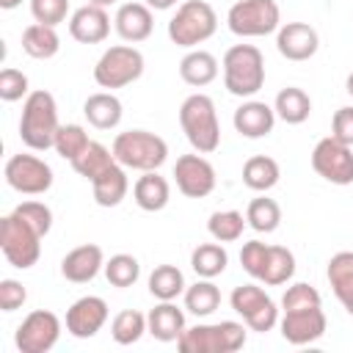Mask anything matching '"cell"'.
Returning a JSON list of instances; mask_svg holds the SVG:
<instances>
[{"mask_svg": "<svg viewBox=\"0 0 353 353\" xmlns=\"http://www.w3.org/2000/svg\"><path fill=\"white\" fill-rule=\"evenodd\" d=\"M58 105L50 91H30L22 102L19 116V141L33 152H47L55 143L58 132Z\"/></svg>", "mask_w": 353, "mask_h": 353, "instance_id": "cell-1", "label": "cell"}, {"mask_svg": "<svg viewBox=\"0 0 353 353\" xmlns=\"http://www.w3.org/2000/svg\"><path fill=\"white\" fill-rule=\"evenodd\" d=\"M179 127L188 143L199 154H212L221 146V124L215 113V102L207 94H190L179 105Z\"/></svg>", "mask_w": 353, "mask_h": 353, "instance_id": "cell-2", "label": "cell"}, {"mask_svg": "<svg viewBox=\"0 0 353 353\" xmlns=\"http://www.w3.org/2000/svg\"><path fill=\"white\" fill-rule=\"evenodd\" d=\"M223 85L240 99H251L265 85V58L254 44H234L223 52Z\"/></svg>", "mask_w": 353, "mask_h": 353, "instance_id": "cell-3", "label": "cell"}, {"mask_svg": "<svg viewBox=\"0 0 353 353\" xmlns=\"http://www.w3.org/2000/svg\"><path fill=\"white\" fill-rule=\"evenodd\" d=\"M245 323L221 320V323H199L185 328L176 339L182 353H234L245 345Z\"/></svg>", "mask_w": 353, "mask_h": 353, "instance_id": "cell-4", "label": "cell"}, {"mask_svg": "<svg viewBox=\"0 0 353 353\" xmlns=\"http://www.w3.org/2000/svg\"><path fill=\"white\" fill-rule=\"evenodd\" d=\"M113 157L132 171H157L168 160V143L149 130H127L113 138Z\"/></svg>", "mask_w": 353, "mask_h": 353, "instance_id": "cell-5", "label": "cell"}, {"mask_svg": "<svg viewBox=\"0 0 353 353\" xmlns=\"http://www.w3.org/2000/svg\"><path fill=\"white\" fill-rule=\"evenodd\" d=\"M218 28V14L207 0H185L168 19V39L176 47L196 50Z\"/></svg>", "mask_w": 353, "mask_h": 353, "instance_id": "cell-6", "label": "cell"}, {"mask_svg": "<svg viewBox=\"0 0 353 353\" xmlns=\"http://www.w3.org/2000/svg\"><path fill=\"white\" fill-rule=\"evenodd\" d=\"M143 66H146V61H143V52L138 47L113 44L99 55V61L94 66V80L99 88H108V91L124 88L143 74Z\"/></svg>", "mask_w": 353, "mask_h": 353, "instance_id": "cell-7", "label": "cell"}, {"mask_svg": "<svg viewBox=\"0 0 353 353\" xmlns=\"http://www.w3.org/2000/svg\"><path fill=\"white\" fill-rule=\"evenodd\" d=\"M41 240L44 237L28 221H22L17 212H11L0 221V248H3V256L8 259V265L17 270H28L39 262Z\"/></svg>", "mask_w": 353, "mask_h": 353, "instance_id": "cell-8", "label": "cell"}, {"mask_svg": "<svg viewBox=\"0 0 353 353\" xmlns=\"http://www.w3.org/2000/svg\"><path fill=\"white\" fill-rule=\"evenodd\" d=\"M226 25L240 39H259L281 28V11L276 0H237L226 14Z\"/></svg>", "mask_w": 353, "mask_h": 353, "instance_id": "cell-9", "label": "cell"}, {"mask_svg": "<svg viewBox=\"0 0 353 353\" xmlns=\"http://www.w3.org/2000/svg\"><path fill=\"white\" fill-rule=\"evenodd\" d=\"M229 306L243 317V323L256 331V334H265V331H273L279 325V309H276V301L256 284H240L232 290L229 295Z\"/></svg>", "mask_w": 353, "mask_h": 353, "instance_id": "cell-10", "label": "cell"}, {"mask_svg": "<svg viewBox=\"0 0 353 353\" xmlns=\"http://www.w3.org/2000/svg\"><path fill=\"white\" fill-rule=\"evenodd\" d=\"M3 176L8 188L22 196H41L52 188V168L36 154H11L6 160Z\"/></svg>", "mask_w": 353, "mask_h": 353, "instance_id": "cell-11", "label": "cell"}, {"mask_svg": "<svg viewBox=\"0 0 353 353\" xmlns=\"http://www.w3.org/2000/svg\"><path fill=\"white\" fill-rule=\"evenodd\" d=\"M61 339V320L50 309H36L30 312L14 334V345L19 353H47L58 345Z\"/></svg>", "mask_w": 353, "mask_h": 353, "instance_id": "cell-12", "label": "cell"}, {"mask_svg": "<svg viewBox=\"0 0 353 353\" xmlns=\"http://www.w3.org/2000/svg\"><path fill=\"white\" fill-rule=\"evenodd\" d=\"M312 168L331 185H353V146L334 135L317 141L312 149Z\"/></svg>", "mask_w": 353, "mask_h": 353, "instance_id": "cell-13", "label": "cell"}, {"mask_svg": "<svg viewBox=\"0 0 353 353\" xmlns=\"http://www.w3.org/2000/svg\"><path fill=\"white\" fill-rule=\"evenodd\" d=\"M174 182H176V188H179L182 196H188V199H204V196H210L215 190V168L199 152L182 154L174 163Z\"/></svg>", "mask_w": 353, "mask_h": 353, "instance_id": "cell-14", "label": "cell"}, {"mask_svg": "<svg viewBox=\"0 0 353 353\" xmlns=\"http://www.w3.org/2000/svg\"><path fill=\"white\" fill-rule=\"evenodd\" d=\"M279 328H281L284 342H290V345H312L325 334L328 320H325L323 306H306V309L281 312Z\"/></svg>", "mask_w": 353, "mask_h": 353, "instance_id": "cell-15", "label": "cell"}, {"mask_svg": "<svg viewBox=\"0 0 353 353\" xmlns=\"http://www.w3.org/2000/svg\"><path fill=\"white\" fill-rule=\"evenodd\" d=\"M108 303L99 295H83L77 298L69 309H66V331L74 339H91L102 331V325L108 323Z\"/></svg>", "mask_w": 353, "mask_h": 353, "instance_id": "cell-16", "label": "cell"}, {"mask_svg": "<svg viewBox=\"0 0 353 353\" xmlns=\"http://www.w3.org/2000/svg\"><path fill=\"white\" fill-rule=\"evenodd\" d=\"M320 47V36L309 22H284L276 30V50L287 61H309Z\"/></svg>", "mask_w": 353, "mask_h": 353, "instance_id": "cell-17", "label": "cell"}, {"mask_svg": "<svg viewBox=\"0 0 353 353\" xmlns=\"http://www.w3.org/2000/svg\"><path fill=\"white\" fill-rule=\"evenodd\" d=\"M99 270H105V254L97 243H85L72 248L63 259H61V276L72 284H88L99 276Z\"/></svg>", "mask_w": 353, "mask_h": 353, "instance_id": "cell-18", "label": "cell"}, {"mask_svg": "<svg viewBox=\"0 0 353 353\" xmlns=\"http://www.w3.org/2000/svg\"><path fill=\"white\" fill-rule=\"evenodd\" d=\"M110 33V17L105 8L99 6H80L77 11H72L69 17V36L80 44H99L105 41Z\"/></svg>", "mask_w": 353, "mask_h": 353, "instance_id": "cell-19", "label": "cell"}, {"mask_svg": "<svg viewBox=\"0 0 353 353\" xmlns=\"http://www.w3.org/2000/svg\"><path fill=\"white\" fill-rule=\"evenodd\" d=\"M113 28L127 44L146 41L152 36V28H154L152 8L146 3H121L116 17H113Z\"/></svg>", "mask_w": 353, "mask_h": 353, "instance_id": "cell-20", "label": "cell"}, {"mask_svg": "<svg viewBox=\"0 0 353 353\" xmlns=\"http://www.w3.org/2000/svg\"><path fill=\"white\" fill-rule=\"evenodd\" d=\"M232 124L234 130L243 135V138H265L273 132V124H276V110L268 105V102H259V99H248L243 102L234 116H232Z\"/></svg>", "mask_w": 353, "mask_h": 353, "instance_id": "cell-21", "label": "cell"}, {"mask_svg": "<svg viewBox=\"0 0 353 353\" xmlns=\"http://www.w3.org/2000/svg\"><path fill=\"white\" fill-rule=\"evenodd\" d=\"M146 325L157 342H176L185 331V312L174 301H160L146 314Z\"/></svg>", "mask_w": 353, "mask_h": 353, "instance_id": "cell-22", "label": "cell"}, {"mask_svg": "<svg viewBox=\"0 0 353 353\" xmlns=\"http://www.w3.org/2000/svg\"><path fill=\"white\" fill-rule=\"evenodd\" d=\"M132 199L143 212H160L171 199V185L157 171H143L132 185Z\"/></svg>", "mask_w": 353, "mask_h": 353, "instance_id": "cell-23", "label": "cell"}, {"mask_svg": "<svg viewBox=\"0 0 353 353\" xmlns=\"http://www.w3.org/2000/svg\"><path fill=\"white\" fill-rule=\"evenodd\" d=\"M328 284L336 295V301L342 303V309L353 317V251H339L328 259L325 268Z\"/></svg>", "mask_w": 353, "mask_h": 353, "instance_id": "cell-24", "label": "cell"}, {"mask_svg": "<svg viewBox=\"0 0 353 353\" xmlns=\"http://www.w3.org/2000/svg\"><path fill=\"white\" fill-rule=\"evenodd\" d=\"M83 113H85L91 127L113 130V127H119V121L124 116V108H121V99L113 91H97L83 102Z\"/></svg>", "mask_w": 353, "mask_h": 353, "instance_id": "cell-25", "label": "cell"}, {"mask_svg": "<svg viewBox=\"0 0 353 353\" xmlns=\"http://www.w3.org/2000/svg\"><path fill=\"white\" fill-rule=\"evenodd\" d=\"M91 190H94V201L99 207H119L130 190V179H127V168L121 163H113L108 171H102L94 182H91Z\"/></svg>", "mask_w": 353, "mask_h": 353, "instance_id": "cell-26", "label": "cell"}, {"mask_svg": "<svg viewBox=\"0 0 353 353\" xmlns=\"http://www.w3.org/2000/svg\"><path fill=\"white\" fill-rule=\"evenodd\" d=\"M179 77L193 88H204L218 77V58L207 50H190L179 61Z\"/></svg>", "mask_w": 353, "mask_h": 353, "instance_id": "cell-27", "label": "cell"}, {"mask_svg": "<svg viewBox=\"0 0 353 353\" xmlns=\"http://www.w3.org/2000/svg\"><path fill=\"white\" fill-rule=\"evenodd\" d=\"M22 50L36 58V61H47L52 55H58L61 50V36L52 25H41V22H33L22 30Z\"/></svg>", "mask_w": 353, "mask_h": 353, "instance_id": "cell-28", "label": "cell"}, {"mask_svg": "<svg viewBox=\"0 0 353 353\" xmlns=\"http://www.w3.org/2000/svg\"><path fill=\"white\" fill-rule=\"evenodd\" d=\"M273 110H276V119L287 121V124H303L312 113V99L303 88L298 85H287L276 94V102H273Z\"/></svg>", "mask_w": 353, "mask_h": 353, "instance_id": "cell-29", "label": "cell"}, {"mask_svg": "<svg viewBox=\"0 0 353 353\" xmlns=\"http://www.w3.org/2000/svg\"><path fill=\"white\" fill-rule=\"evenodd\" d=\"M279 176H281V168L268 154H254L243 165V185L251 188V190H256V193H268L270 188H276L279 185Z\"/></svg>", "mask_w": 353, "mask_h": 353, "instance_id": "cell-30", "label": "cell"}, {"mask_svg": "<svg viewBox=\"0 0 353 353\" xmlns=\"http://www.w3.org/2000/svg\"><path fill=\"white\" fill-rule=\"evenodd\" d=\"M226 265H229V254L218 240L215 243H199L190 251V268L199 279H215L226 270Z\"/></svg>", "mask_w": 353, "mask_h": 353, "instance_id": "cell-31", "label": "cell"}, {"mask_svg": "<svg viewBox=\"0 0 353 353\" xmlns=\"http://www.w3.org/2000/svg\"><path fill=\"white\" fill-rule=\"evenodd\" d=\"M113 163H119L116 157H113V149H108L105 143H99V141H91L74 160H72V168L83 176V179H88V182H94L102 171H108Z\"/></svg>", "mask_w": 353, "mask_h": 353, "instance_id": "cell-32", "label": "cell"}, {"mask_svg": "<svg viewBox=\"0 0 353 353\" xmlns=\"http://www.w3.org/2000/svg\"><path fill=\"white\" fill-rule=\"evenodd\" d=\"M185 276L176 265H157L149 273V292L157 301H176L179 295H185Z\"/></svg>", "mask_w": 353, "mask_h": 353, "instance_id": "cell-33", "label": "cell"}, {"mask_svg": "<svg viewBox=\"0 0 353 353\" xmlns=\"http://www.w3.org/2000/svg\"><path fill=\"white\" fill-rule=\"evenodd\" d=\"M245 221H248V226H251L254 232L270 234V232H276L279 223H281V207H279L276 199L256 196V199H251L248 207H245Z\"/></svg>", "mask_w": 353, "mask_h": 353, "instance_id": "cell-34", "label": "cell"}, {"mask_svg": "<svg viewBox=\"0 0 353 353\" xmlns=\"http://www.w3.org/2000/svg\"><path fill=\"white\" fill-rule=\"evenodd\" d=\"M221 306V290L212 279H199L196 284L185 287V309L196 317H210Z\"/></svg>", "mask_w": 353, "mask_h": 353, "instance_id": "cell-35", "label": "cell"}, {"mask_svg": "<svg viewBox=\"0 0 353 353\" xmlns=\"http://www.w3.org/2000/svg\"><path fill=\"white\" fill-rule=\"evenodd\" d=\"M245 226H248V221H245V215L237 212V210H218V212H212L210 221H207V232H210V237L218 240V243H234V240H240Z\"/></svg>", "mask_w": 353, "mask_h": 353, "instance_id": "cell-36", "label": "cell"}, {"mask_svg": "<svg viewBox=\"0 0 353 353\" xmlns=\"http://www.w3.org/2000/svg\"><path fill=\"white\" fill-rule=\"evenodd\" d=\"M143 334H149V325L146 314H141L138 309H124L110 323V336L116 345H135Z\"/></svg>", "mask_w": 353, "mask_h": 353, "instance_id": "cell-37", "label": "cell"}, {"mask_svg": "<svg viewBox=\"0 0 353 353\" xmlns=\"http://www.w3.org/2000/svg\"><path fill=\"white\" fill-rule=\"evenodd\" d=\"M295 276V254L284 245H270L268 254V265H265V276L262 284L268 287H281Z\"/></svg>", "mask_w": 353, "mask_h": 353, "instance_id": "cell-38", "label": "cell"}, {"mask_svg": "<svg viewBox=\"0 0 353 353\" xmlns=\"http://www.w3.org/2000/svg\"><path fill=\"white\" fill-rule=\"evenodd\" d=\"M105 279L110 287L127 290L141 279V262L132 254H113L105 262Z\"/></svg>", "mask_w": 353, "mask_h": 353, "instance_id": "cell-39", "label": "cell"}, {"mask_svg": "<svg viewBox=\"0 0 353 353\" xmlns=\"http://www.w3.org/2000/svg\"><path fill=\"white\" fill-rule=\"evenodd\" d=\"M88 143H91V141H88V132H85L80 124H61L58 132H55V143H52V149H55L63 160L72 163Z\"/></svg>", "mask_w": 353, "mask_h": 353, "instance_id": "cell-40", "label": "cell"}, {"mask_svg": "<svg viewBox=\"0 0 353 353\" xmlns=\"http://www.w3.org/2000/svg\"><path fill=\"white\" fill-rule=\"evenodd\" d=\"M268 254H270V245L262 243V240H248V243H243V248H240V265H243V270H245L251 279L262 281L265 265H268Z\"/></svg>", "mask_w": 353, "mask_h": 353, "instance_id": "cell-41", "label": "cell"}, {"mask_svg": "<svg viewBox=\"0 0 353 353\" xmlns=\"http://www.w3.org/2000/svg\"><path fill=\"white\" fill-rule=\"evenodd\" d=\"M14 212H17L22 221H28L41 237L50 234V229H52V210H50L44 201H22V204L14 207Z\"/></svg>", "mask_w": 353, "mask_h": 353, "instance_id": "cell-42", "label": "cell"}, {"mask_svg": "<svg viewBox=\"0 0 353 353\" xmlns=\"http://www.w3.org/2000/svg\"><path fill=\"white\" fill-rule=\"evenodd\" d=\"M306 306H323V298L320 292L306 284V281H295L287 287V292L281 295V312H290V309H306Z\"/></svg>", "mask_w": 353, "mask_h": 353, "instance_id": "cell-43", "label": "cell"}, {"mask_svg": "<svg viewBox=\"0 0 353 353\" xmlns=\"http://www.w3.org/2000/svg\"><path fill=\"white\" fill-rule=\"evenodd\" d=\"M30 14H33V22L58 28L61 22H66L69 0H30Z\"/></svg>", "mask_w": 353, "mask_h": 353, "instance_id": "cell-44", "label": "cell"}, {"mask_svg": "<svg viewBox=\"0 0 353 353\" xmlns=\"http://www.w3.org/2000/svg\"><path fill=\"white\" fill-rule=\"evenodd\" d=\"M28 74L14 69V66H6L0 72V99L3 102H17L22 97H28Z\"/></svg>", "mask_w": 353, "mask_h": 353, "instance_id": "cell-45", "label": "cell"}, {"mask_svg": "<svg viewBox=\"0 0 353 353\" xmlns=\"http://www.w3.org/2000/svg\"><path fill=\"white\" fill-rule=\"evenodd\" d=\"M25 301H28V290L22 281H17V279L0 281V309L3 312H17L25 306Z\"/></svg>", "mask_w": 353, "mask_h": 353, "instance_id": "cell-46", "label": "cell"}, {"mask_svg": "<svg viewBox=\"0 0 353 353\" xmlns=\"http://www.w3.org/2000/svg\"><path fill=\"white\" fill-rule=\"evenodd\" d=\"M331 135L336 141L353 146V108L350 105H345V108H339L334 113V119H331Z\"/></svg>", "mask_w": 353, "mask_h": 353, "instance_id": "cell-47", "label": "cell"}, {"mask_svg": "<svg viewBox=\"0 0 353 353\" xmlns=\"http://www.w3.org/2000/svg\"><path fill=\"white\" fill-rule=\"evenodd\" d=\"M152 11H168V8H174L176 6V0H143Z\"/></svg>", "mask_w": 353, "mask_h": 353, "instance_id": "cell-48", "label": "cell"}, {"mask_svg": "<svg viewBox=\"0 0 353 353\" xmlns=\"http://www.w3.org/2000/svg\"><path fill=\"white\" fill-rule=\"evenodd\" d=\"M22 0H0V8H6V11H11V8H17Z\"/></svg>", "mask_w": 353, "mask_h": 353, "instance_id": "cell-49", "label": "cell"}, {"mask_svg": "<svg viewBox=\"0 0 353 353\" xmlns=\"http://www.w3.org/2000/svg\"><path fill=\"white\" fill-rule=\"evenodd\" d=\"M91 6H99V8H108V6H113L116 0H88Z\"/></svg>", "mask_w": 353, "mask_h": 353, "instance_id": "cell-50", "label": "cell"}, {"mask_svg": "<svg viewBox=\"0 0 353 353\" xmlns=\"http://www.w3.org/2000/svg\"><path fill=\"white\" fill-rule=\"evenodd\" d=\"M345 91L353 97V72H350V74H347V80H345Z\"/></svg>", "mask_w": 353, "mask_h": 353, "instance_id": "cell-51", "label": "cell"}]
</instances>
